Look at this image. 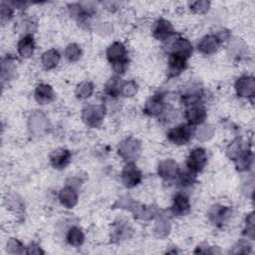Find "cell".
I'll use <instances>...</instances> for the list:
<instances>
[{
	"instance_id": "30",
	"label": "cell",
	"mask_w": 255,
	"mask_h": 255,
	"mask_svg": "<svg viewBox=\"0 0 255 255\" xmlns=\"http://www.w3.org/2000/svg\"><path fill=\"white\" fill-rule=\"evenodd\" d=\"M14 7L11 5L10 2L2 1L0 5V15H1V22L2 24H5L6 22H9L13 15H14Z\"/></svg>"
},
{
	"instance_id": "1",
	"label": "cell",
	"mask_w": 255,
	"mask_h": 255,
	"mask_svg": "<svg viewBox=\"0 0 255 255\" xmlns=\"http://www.w3.org/2000/svg\"><path fill=\"white\" fill-rule=\"evenodd\" d=\"M108 62L117 76L123 75L128 67V53L124 43L115 41L109 45L106 51Z\"/></svg>"
},
{
	"instance_id": "4",
	"label": "cell",
	"mask_w": 255,
	"mask_h": 255,
	"mask_svg": "<svg viewBox=\"0 0 255 255\" xmlns=\"http://www.w3.org/2000/svg\"><path fill=\"white\" fill-rule=\"evenodd\" d=\"M140 142L134 137H127L118 145V154L128 161H134L140 153Z\"/></svg>"
},
{
	"instance_id": "26",
	"label": "cell",
	"mask_w": 255,
	"mask_h": 255,
	"mask_svg": "<svg viewBox=\"0 0 255 255\" xmlns=\"http://www.w3.org/2000/svg\"><path fill=\"white\" fill-rule=\"evenodd\" d=\"M248 148V146H244V142L242 141L241 138H236L228 145L226 152L230 159L235 160Z\"/></svg>"
},
{
	"instance_id": "13",
	"label": "cell",
	"mask_w": 255,
	"mask_h": 255,
	"mask_svg": "<svg viewBox=\"0 0 255 255\" xmlns=\"http://www.w3.org/2000/svg\"><path fill=\"white\" fill-rule=\"evenodd\" d=\"M179 170L180 169H179L178 163L172 158H166L164 160H161L157 165L158 175L166 181H171L176 179L179 173Z\"/></svg>"
},
{
	"instance_id": "27",
	"label": "cell",
	"mask_w": 255,
	"mask_h": 255,
	"mask_svg": "<svg viewBox=\"0 0 255 255\" xmlns=\"http://www.w3.org/2000/svg\"><path fill=\"white\" fill-rule=\"evenodd\" d=\"M176 179L178 181V184L181 187H189L195 182L196 173L190 171L187 168L184 170H179V173H178Z\"/></svg>"
},
{
	"instance_id": "24",
	"label": "cell",
	"mask_w": 255,
	"mask_h": 255,
	"mask_svg": "<svg viewBox=\"0 0 255 255\" xmlns=\"http://www.w3.org/2000/svg\"><path fill=\"white\" fill-rule=\"evenodd\" d=\"M66 241L73 247H80L85 241V234L80 227L72 226L67 231Z\"/></svg>"
},
{
	"instance_id": "10",
	"label": "cell",
	"mask_w": 255,
	"mask_h": 255,
	"mask_svg": "<svg viewBox=\"0 0 255 255\" xmlns=\"http://www.w3.org/2000/svg\"><path fill=\"white\" fill-rule=\"evenodd\" d=\"M221 44H222L221 40L217 37L215 33L207 34L197 42L196 49L200 54L205 56H210L215 54L219 50Z\"/></svg>"
},
{
	"instance_id": "15",
	"label": "cell",
	"mask_w": 255,
	"mask_h": 255,
	"mask_svg": "<svg viewBox=\"0 0 255 255\" xmlns=\"http://www.w3.org/2000/svg\"><path fill=\"white\" fill-rule=\"evenodd\" d=\"M171 213L174 216H185L190 211V201L188 196L183 192H176L172 197L170 206Z\"/></svg>"
},
{
	"instance_id": "9",
	"label": "cell",
	"mask_w": 255,
	"mask_h": 255,
	"mask_svg": "<svg viewBox=\"0 0 255 255\" xmlns=\"http://www.w3.org/2000/svg\"><path fill=\"white\" fill-rule=\"evenodd\" d=\"M188 59L174 53L167 54V75L169 78L180 76L187 68Z\"/></svg>"
},
{
	"instance_id": "18",
	"label": "cell",
	"mask_w": 255,
	"mask_h": 255,
	"mask_svg": "<svg viewBox=\"0 0 255 255\" xmlns=\"http://www.w3.org/2000/svg\"><path fill=\"white\" fill-rule=\"evenodd\" d=\"M34 99L39 105H48L56 99L53 88L48 84H39L34 91Z\"/></svg>"
},
{
	"instance_id": "33",
	"label": "cell",
	"mask_w": 255,
	"mask_h": 255,
	"mask_svg": "<svg viewBox=\"0 0 255 255\" xmlns=\"http://www.w3.org/2000/svg\"><path fill=\"white\" fill-rule=\"evenodd\" d=\"M244 235H246L248 238L253 240L254 237V216L253 212L248 214L245 219V228H244Z\"/></svg>"
},
{
	"instance_id": "22",
	"label": "cell",
	"mask_w": 255,
	"mask_h": 255,
	"mask_svg": "<svg viewBox=\"0 0 255 255\" xmlns=\"http://www.w3.org/2000/svg\"><path fill=\"white\" fill-rule=\"evenodd\" d=\"M124 84L125 83L123 82L120 76L115 75L111 77L105 85V88H104L105 94L111 98H118L123 93Z\"/></svg>"
},
{
	"instance_id": "29",
	"label": "cell",
	"mask_w": 255,
	"mask_h": 255,
	"mask_svg": "<svg viewBox=\"0 0 255 255\" xmlns=\"http://www.w3.org/2000/svg\"><path fill=\"white\" fill-rule=\"evenodd\" d=\"M64 56L69 62H77L82 56L81 47L74 43L69 44L64 51Z\"/></svg>"
},
{
	"instance_id": "14",
	"label": "cell",
	"mask_w": 255,
	"mask_h": 255,
	"mask_svg": "<svg viewBox=\"0 0 255 255\" xmlns=\"http://www.w3.org/2000/svg\"><path fill=\"white\" fill-rule=\"evenodd\" d=\"M230 215L231 209L223 204H214L210 207L207 213L208 220L216 226L223 225L229 219Z\"/></svg>"
},
{
	"instance_id": "21",
	"label": "cell",
	"mask_w": 255,
	"mask_h": 255,
	"mask_svg": "<svg viewBox=\"0 0 255 255\" xmlns=\"http://www.w3.org/2000/svg\"><path fill=\"white\" fill-rule=\"evenodd\" d=\"M202 98H203L202 89L192 86L188 88L184 93L181 94L180 102L185 107H188L196 104H201Z\"/></svg>"
},
{
	"instance_id": "28",
	"label": "cell",
	"mask_w": 255,
	"mask_h": 255,
	"mask_svg": "<svg viewBox=\"0 0 255 255\" xmlns=\"http://www.w3.org/2000/svg\"><path fill=\"white\" fill-rule=\"evenodd\" d=\"M93 92H94V85L91 82L85 81V82L80 83L77 86L75 94H76L78 99L85 100V99L90 98L92 96Z\"/></svg>"
},
{
	"instance_id": "20",
	"label": "cell",
	"mask_w": 255,
	"mask_h": 255,
	"mask_svg": "<svg viewBox=\"0 0 255 255\" xmlns=\"http://www.w3.org/2000/svg\"><path fill=\"white\" fill-rule=\"evenodd\" d=\"M18 55L23 59H29L35 52V40L32 34L23 35L17 43Z\"/></svg>"
},
{
	"instance_id": "6",
	"label": "cell",
	"mask_w": 255,
	"mask_h": 255,
	"mask_svg": "<svg viewBox=\"0 0 255 255\" xmlns=\"http://www.w3.org/2000/svg\"><path fill=\"white\" fill-rule=\"evenodd\" d=\"M152 37L160 42H166L172 39L175 34L172 24L165 18H158L151 28Z\"/></svg>"
},
{
	"instance_id": "31",
	"label": "cell",
	"mask_w": 255,
	"mask_h": 255,
	"mask_svg": "<svg viewBox=\"0 0 255 255\" xmlns=\"http://www.w3.org/2000/svg\"><path fill=\"white\" fill-rule=\"evenodd\" d=\"M210 4L211 3L209 1H204V0L194 1V2L189 3V8L192 12H194L196 14H204L209 10Z\"/></svg>"
},
{
	"instance_id": "3",
	"label": "cell",
	"mask_w": 255,
	"mask_h": 255,
	"mask_svg": "<svg viewBox=\"0 0 255 255\" xmlns=\"http://www.w3.org/2000/svg\"><path fill=\"white\" fill-rule=\"evenodd\" d=\"M207 161L208 155L206 149L203 147H195L189 151L185 160V165L187 169L197 174L204 169Z\"/></svg>"
},
{
	"instance_id": "12",
	"label": "cell",
	"mask_w": 255,
	"mask_h": 255,
	"mask_svg": "<svg viewBox=\"0 0 255 255\" xmlns=\"http://www.w3.org/2000/svg\"><path fill=\"white\" fill-rule=\"evenodd\" d=\"M167 50V54L174 53L189 59L193 53V46L187 38L179 36L175 39H172V41L168 44Z\"/></svg>"
},
{
	"instance_id": "16",
	"label": "cell",
	"mask_w": 255,
	"mask_h": 255,
	"mask_svg": "<svg viewBox=\"0 0 255 255\" xmlns=\"http://www.w3.org/2000/svg\"><path fill=\"white\" fill-rule=\"evenodd\" d=\"M49 158L51 165L55 169H64L70 164L72 159V153L67 148L59 147L51 152Z\"/></svg>"
},
{
	"instance_id": "17",
	"label": "cell",
	"mask_w": 255,
	"mask_h": 255,
	"mask_svg": "<svg viewBox=\"0 0 255 255\" xmlns=\"http://www.w3.org/2000/svg\"><path fill=\"white\" fill-rule=\"evenodd\" d=\"M166 105L163 101V97L159 94L151 96L144 105L143 113L149 117H159Z\"/></svg>"
},
{
	"instance_id": "7",
	"label": "cell",
	"mask_w": 255,
	"mask_h": 255,
	"mask_svg": "<svg viewBox=\"0 0 255 255\" xmlns=\"http://www.w3.org/2000/svg\"><path fill=\"white\" fill-rule=\"evenodd\" d=\"M105 112L106 110L104 106L90 105L83 110V113H82L83 122L91 128H97L102 124L105 118Z\"/></svg>"
},
{
	"instance_id": "23",
	"label": "cell",
	"mask_w": 255,
	"mask_h": 255,
	"mask_svg": "<svg viewBox=\"0 0 255 255\" xmlns=\"http://www.w3.org/2000/svg\"><path fill=\"white\" fill-rule=\"evenodd\" d=\"M60 59V53L56 49H50L42 54L41 64L45 70H53L59 65Z\"/></svg>"
},
{
	"instance_id": "8",
	"label": "cell",
	"mask_w": 255,
	"mask_h": 255,
	"mask_svg": "<svg viewBox=\"0 0 255 255\" xmlns=\"http://www.w3.org/2000/svg\"><path fill=\"white\" fill-rule=\"evenodd\" d=\"M236 95L239 98L253 100L255 94V81L252 76L243 75L239 77L234 85Z\"/></svg>"
},
{
	"instance_id": "25",
	"label": "cell",
	"mask_w": 255,
	"mask_h": 255,
	"mask_svg": "<svg viewBox=\"0 0 255 255\" xmlns=\"http://www.w3.org/2000/svg\"><path fill=\"white\" fill-rule=\"evenodd\" d=\"M236 168L239 171H247L253 164V152L250 148L246 149L238 158L234 160Z\"/></svg>"
},
{
	"instance_id": "5",
	"label": "cell",
	"mask_w": 255,
	"mask_h": 255,
	"mask_svg": "<svg viewBox=\"0 0 255 255\" xmlns=\"http://www.w3.org/2000/svg\"><path fill=\"white\" fill-rule=\"evenodd\" d=\"M142 180V172L134 163V161H128L122 170V182L127 188H133L137 186Z\"/></svg>"
},
{
	"instance_id": "32",
	"label": "cell",
	"mask_w": 255,
	"mask_h": 255,
	"mask_svg": "<svg viewBox=\"0 0 255 255\" xmlns=\"http://www.w3.org/2000/svg\"><path fill=\"white\" fill-rule=\"evenodd\" d=\"M127 222H123L122 220H120L119 223L116 224L115 226V229L113 230V234L112 236L118 240H121V239H124L125 237L128 236V233L129 230H125V229H128L129 228L128 227V224H126Z\"/></svg>"
},
{
	"instance_id": "2",
	"label": "cell",
	"mask_w": 255,
	"mask_h": 255,
	"mask_svg": "<svg viewBox=\"0 0 255 255\" xmlns=\"http://www.w3.org/2000/svg\"><path fill=\"white\" fill-rule=\"evenodd\" d=\"M193 135V129L190 125L179 124L176 127L168 129L166 132V138L169 142L175 145H185L187 144Z\"/></svg>"
},
{
	"instance_id": "19",
	"label": "cell",
	"mask_w": 255,
	"mask_h": 255,
	"mask_svg": "<svg viewBox=\"0 0 255 255\" xmlns=\"http://www.w3.org/2000/svg\"><path fill=\"white\" fill-rule=\"evenodd\" d=\"M59 200L65 208H73L78 203V191L72 184H67L59 191Z\"/></svg>"
},
{
	"instance_id": "11",
	"label": "cell",
	"mask_w": 255,
	"mask_h": 255,
	"mask_svg": "<svg viewBox=\"0 0 255 255\" xmlns=\"http://www.w3.org/2000/svg\"><path fill=\"white\" fill-rule=\"evenodd\" d=\"M207 117V112L202 104H196L186 107L184 111V118L191 127L199 126L204 123Z\"/></svg>"
},
{
	"instance_id": "34",
	"label": "cell",
	"mask_w": 255,
	"mask_h": 255,
	"mask_svg": "<svg viewBox=\"0 0 255 255\" xmlns=\"http://www.w3.org/2000/svg\"><path fill=\"white\" fill-rule=\"evenodd\" d=\"M136 92H137L136 83L134 81H128L124 84L122 95H124L125 97H132L136 94Z\"/></svg>"
}]
</instances>
